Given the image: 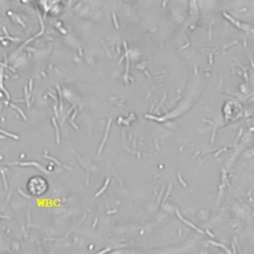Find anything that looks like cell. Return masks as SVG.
<instances>
[{"instance_id": "6da1fadb", "label": "cell", "mask_w": 254, "mask_h": 254, "mask_svg": "<svg viewBox=\"0 0 254 254\" xmlns=\"http://www.w3.org/2000/svg\"><path fill=\"white\" fill-rule=\"evenodd\" d=\"M49 189L48 182L42 176H34L27 182V190L34 196H40L47 192Z\"/></svg>"}]
</instances>
